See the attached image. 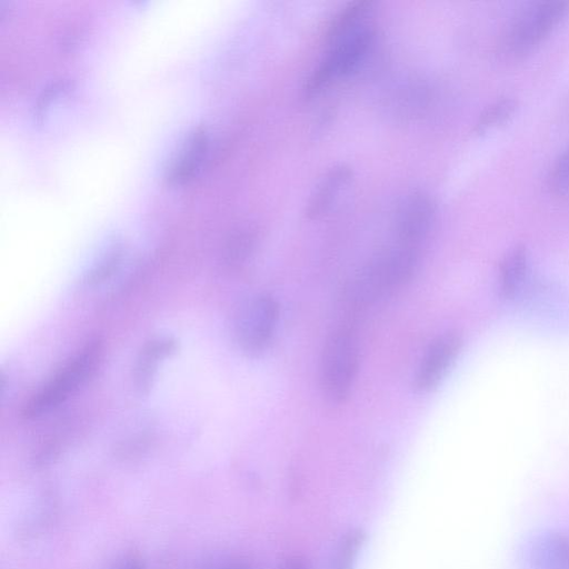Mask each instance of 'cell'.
<instances>
[{
    "label": "cell",
    "instance_id": "4",
    "mask_svg": "<svg viewBox=\"0 0 569 569\" xmlns=\"http://www.w3.org/2000/svg\"><path fill=\"white\" fill-rule=\"evenodd\" d=\"M98 340L87 343L26 403L22 415L27 419L42 416L67 400L96 370L101 358Z\"/></svg>",
    "mask_w": 569,
    "mask_h": 569
},
{
    "label": "cell",
    "instance_id": "19",
    "mask_svg": "<svg viewBox=\"0 0 569 569\" xmlns=\"http://www.w3.org/2000/svg\"><path fill=\"white\" fill-rule=\"evenodd\" d=\"M286 569H306V567L301 560L295 559L288 562Z\"/></svg>",
    "mask_w": 569,
    "mask_h": 569
},
{
    "label": "cell",
    "instance_id": "9",
    "mask_svg": "<svg viewBox=\"0 0 569 569\" xmlns=\"http://www.w3.org/2000/svg\"><path fill=\"white\" fill-rule=\"evenodd\" d=\"M529 272V253L525 246L509 249L500 261L498 291L505 300H511L521 291Z\"/></svg>",
    "mask_w": 569,
    "mask_h": 569
},
{
    "label": "cell",
    "instance_id": "20",
    "mask_svg": "<svg viewBox=\"0 0 569 569\" xmlns=\"http://www.w3.org/2000/svg\"><path fill=\"white\" fill-rule=\"evenodd\" d=\"M221 569H251V568L244 563H231Z\"/></svg>",
    "mask_w": 569,
    "mask_h": 569
},
{
    "label": "cell",
    "instance_id": "15",
    "mask_svg": "<svg viewBox=\"0 0 569 569\" xmlns=\"http://www.w3.org/2000/svg\"><path fill=\"white\" fill-rule=\"evenodd\" d=\"M518 109V101L511 97H503L490 103L479 114L473 132L483 134L508 122Z\"/></svg>",
    "mask_w": 569,
    "mask_h": 569
},
{
    "label": "cell",
    "instance_id": "17",
    "mask_svg": "<svg viewBox=\"0 0 569 569\" xmlns=\"http://www.w3.org/2000/svg\"><path fill=\"white\" fill-rule=\"evenodd\" d=\"M547 183L550 192L556 197L569 198V147H567L552 163Z\"/></svg>",
    "mask_w": 569,
    "mask_h": 569
},
{
    "label": "cell",
    "instance_id": "5",
    "mask_svg": "<svg viewBox=\"0 0 569 569\" xmlns=\"http://www.w3.org/2000/svg\"><path fill=\"white\" fill-rule=\"evenodd\" d=\"M279 316V306L270 295L247 300L237 311L233 335L239 348L258 355L270 343Z\"/></svg>",
    "mask_w": 569,
    "mask_h": 569
},
{
    "label": "cell",
    "instance_id": "11",
    "mask_svg": "<svg viewBox=\"0 0 569 569\" xmlns=\"http://www.w3.org/2000/svg\"><path fill=\"white\" fill-rule=\"evenodd\" d=\"M350 177L349 168L345 166L332 168L312 193L306 209L307 217L317 218L326 212Z\"/></svg>",
    "mask_w": 569,
    "mask_h": 569
},
{
    "label": "cell",
    "instance_id": "12",
    "mask_svg": "<svg viewBox=\"0 0 569 569\" xmlns=\"http://www.w3.org/2000/svg\"><path fill=\"white\" fill-rule=\"evenodd\" d=\"M371 4L372 1L370 0H356L341 8L328 26V40L336 43L365 27L362 26V19L370 11Z\"/></svg>",
    "mask_w": 569,
    "mask_h": 569
},
{
    "label": "cell",
    "instance_id": "7",
    "mask_svg": "<svg viewBox=\"0 0 569 569\" xmlns=\"http://www.w3.org/2000/svg\"><path fill=\"white\" fill-rule=\"evenodd\" d=\"M436 219V206L423 192H412L399 204L395 232L397 244L419 251L428 238Z\"/></svg>",
    "mask_w": 569,
    "mask_h": 569
},
{
    "label": "cell",
    "instance_id": "13",
    "mask_svg": "<svg viewBox=\"0 0 569 569\" xmlns=\"http://www.w3.org/2000/svg\"><path fill=\"white\" fill-rule=\"evenodd\" d=\"M207 144L208 140L204 131L196 130L189 138L183 152L170 168L169 180L182 182L192 177L206 153Z\"/></svg>",
    "mask_w": 569,
    "mask_h": 569
},
{
    "label": "cell",
    "instance_id": "6",
    "mask_svg": "<svg viewBox=\"0 0 569 569\" xmlns=\"http://www.w3.org/2000/svg\"><path fill=\"white\" fill-rule=\"evenodd\" d=\"M373 37V29L365 26L332 43V48L308 78L305 91L308 94L317 93L337 77L351 72L366 56Z\"/></svg>",
    "mask_w": 569,
    "mask_h": 569
},
{
    "label": "cell",
    "instance_id": "10",
    "mask_svg": "<svg viewBox=\"0 0 569 569\" xmlns=\"http://www.w3.org/2000/svg\"><path fill=\"white\" fill-rule=\"evenodd\" d=\"M530 569H569V537L550 532L537 538L529 550Z\"/></svg>",
    "mask_w": 569,
    "mask_h": 569
},
{
    "label": "cell",
    "instance_id": "18",
    "mask_svg": "<svg viewBox=\"0 0 569 569\" xmlns=\"http://www.w3.org/2000/svg\"><path fill=\"white\" fill-rule=\"evenodd\" d=\"M108 569H147L146 563L138 555H128Z\"/></svg>",
    "mask_w": 569,
    "mask_h": 569
},
{
    "label": "cell",
    "instance_id": "14",
    "mask_svg": "<svg viewBox=\"0 0 569 569\" xmlns=\"http://www.w3.org/2000/svg\"><path fill=\"white\" fill-rule=\"evenodd\" d=\"M174 349L176 342L169 338L153 339L144 346L136 368V383L141 391L149 388L158 360Z\"/></svg>",
    "mask_w": 569,
    "mask_h": 569
},
{
    "label": "cell",
    "instance_id": "3",
    "mask_svg": "<svg viewBox=\"0 0 569 569\" xmlns=\"http://www.w3.org/2000/svg\"><path fill=\"white\" fill-rule=\"evenodd\" d=\"M359 366V347L355 332L347 327L333 330L320 357L319 382L322 395L332 403L349 396Z\"/></svg>",
    "mask_w": 569,
    "mask_h": 569
},
{
    "label": "cell",
    "instance_id": "8",
    "mask_svg": "<svg viewBox=\"0 0 569 569\" xmlns=\"http://www.w3.org/2000/svg\"><path fill=\"white\" fill-rule=\"evenodd\" d=\"M462 347L455 331L438 336L427 348L415 375L413 387L419 392L433 390L453 365Z\"/></svg>",
    "mask_w": 569,
    "mask_h": 569
},
{
    "label": "cell",
    "instance_id": "16",
    "mask_svg": "<svg viewBox=\"0 0 569 569\" xmlns=\"http://www.w3.org/2000/svg\"><path fill=\"white\" fill-rule=\"evenodd\" d=\"M363 542L365 533L360 529L349 531L339 545L332 569H355Z\"/></svg>",
    "mask_w": 569,
    "mask_h": 569
},
{
    "label": "cell",
    "instance_id": "2",
    "mask_svg": "<svg viewBox=\"0 0 569 569\" xmlns=\"http://www.w3.org/2000/svg\"><path fill=\"white\" fill-rule=\"evenodd\" d=\"M568 14V0H540L528 3L505 28L499 43L501 54L516 60L531 53Z\"/></svg>",
    "mask_w": 569,
    "mask_h": 569
},
{
    "label": "cell",
    "instance_id": "1",
    "mask_svg": "<svg viewBox=\"0 0 569 569\" xmlns=\"http://www.w3.org/2000/svg\"><path fill=\"white\" fill-rule=\"evenodd\" d=\"M419 251L396 244L370 260L348 283L346 298L355 307L370 305L407 282Z\"/></svg>",
    "mask_w": 569,
    "mask_h": 569
}]
</instances>
